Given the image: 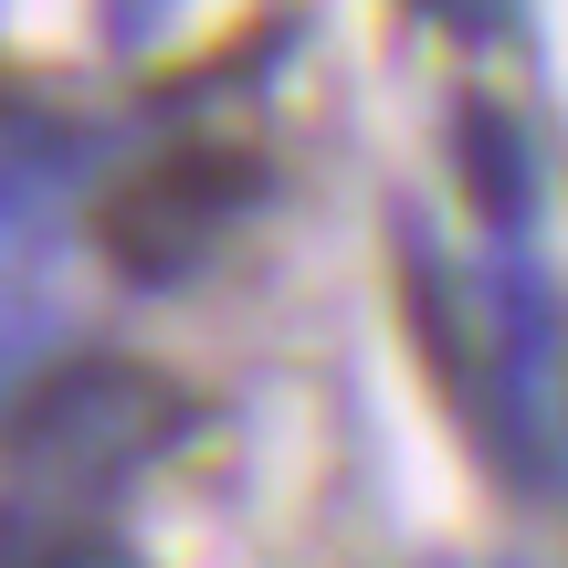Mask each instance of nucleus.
I'll use <instances>...</instances> for the list:
<instances>
[{
    "label": "nucleus",
    "instance_id": "20e7f679",
    "mask_svg": "<svg viewBox=\"0 0 568 568\" xmlns=\"http://www.w3.org/2000/svg\"><path fill=\"white\" fill-rule=\"evenodd\" d=\"M389 253H400V295H410V326H422V358L453 379V368H464V337H453V274H443V243H432L422 211H400Z\"/></svg>",
    "mask_w": 568,
    "mask_h": 568
},
{
    "label": "nucleus",
    "instance_id": "f03ea898",
    "mask_svg": "<svg viewBox=\"0 0 568 568\" xmlns=\"http://www.w3.org/2000/svg\"><path fill=\"white\" fill-rule=\"evenodd\" d=\"M264 190V169L222 138H190L169 159H148L126 190H105L95 211V253L116 264L126 284H190L222 253V232L243 222V201Z\"/></svg>",
    "mask_w": 568,
    "mask_h": 568
},
{
    "label": "nucleus",
    "instance_id": "f257e3e1",
    "mask_svg": "<svg viewBox=\"0 0 568 568\" xmlns=\"http://www.w3.org/2000/svg\"><path fill=\"white\" fill-rule=\"evenodd\" d=\"M190 422H201V410H190V389L169 379V368L63 358V368H42V379H21L11 453H21V485H126V474L159 464Z\"/></svg>",
    "mask_w": 568,
    "mask_h": 568
},
{
    "label": "nucleus",
    "instance_id": "39448f33",
    "mask_svg": "<svg viewBox=\"0 0 568 568\" xmlns=\"http://www.w3.org/2000/svg\"><path fill=\"white\" fill-rule=\"evenodd\" d=\"M11 568H116V548H105V537H42V527H21Z\"/></svg>",
    "mask_w": 568,
    "mask_h": 568
},
{
    "label": "nucleus",
    "instance_id": "7ed1b4c3",
    "mask_svg": "<svg viewBox=\"0 0 568 568\" xmlns=\"http://www.w3.org/2000/svg\"><path fill=\"white\" fill-rule=\"evenodd\" d=\"M453 169H464V201L485 211L506 243H527V222H537V148H527V126H516L506 105H485V95L453 105Z\"/></svg>",
    "mask_w": 568,
    "mask_h": 568
}]
</instances>
